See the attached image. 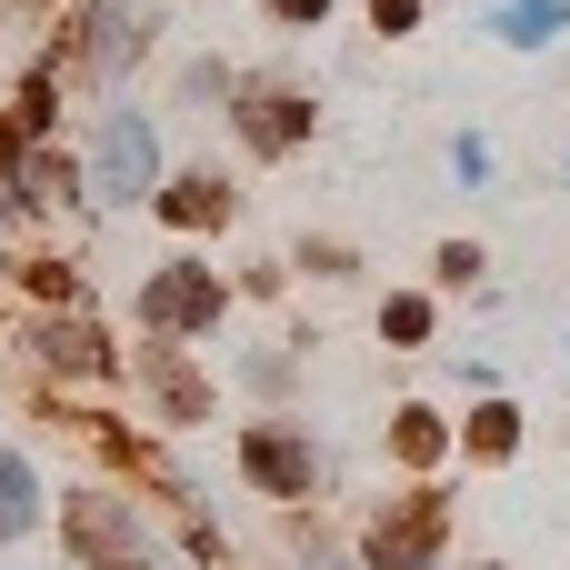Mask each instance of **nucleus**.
Returning a JSON list of instances; mask_svg holds the SVG:
<instances>
[{
	"mask_svg": "<svg viewBox=\"0 0 570 570\" xmlns=\"http://www.w3.org/2000/svg\"><path fill=\"white\" fill-rule=\"evenodd\" d=\"M70 541L90 561H110V570H150V531H130L110 501H70Z\"/></svg>",
	"mask_w": 570,
	"mask_h": 570,
	"instance_id": "1",
	"label": "nucleus"
},
{
	"mask_svg": "<svg viewBox=\"0 0 570 570\" xmlns=\"http://www.w3.org/2000/svg\"><path fill=\"white\" fill-rule=\"evenodd\" d=\"M431 551H441V501H401L381 521V541H371L381 570H431Z\"/></svg>",
	"mask_w": 570,
	"mask_h": 570,
	"instance_id": "2",
	"label": "nucleus"
},
{
	"mask_svg": "<svg viewBox=\"0 0 570 570\" xmlns=\"http://www.w3.org/2000/svg\"><path fill=\"white\" fill-rule=\"evenodd\" d=\"M140 180H150V130H140V120H110V150H100V190H110V200H130Z\"/></svg>",
	"mask_w": 570,
	"mask_h": 570,
	"instance_id": "3",
	"label": "nucleus"
},
{
	"mask_svg": "<svg viewBox=\"0 0 570 570\" xmlns=\"http://www.w3.org/2000/svg\"><path fill=\"white\" fill-rule=\"evenodd\" d=\"M250 481H271V491H311V451H301L291 431H250Z\"/></svg>",
	"mask_w": 570,
	"mask_h": 570,
	"instance_id": "4",
	"label": "nucleus"
},
{
	"mask_svg": "<svg viewBox=\"0 0 570 570\" xmlns=\"http://www.w3.org/2000/svg\"><path fill=\"white\" fill-rule=\"evenodd\" d=\"M210 311H220V291H210L200 271H170V281L150 291V321H180V331H190V321H210Z\"/></svg>",
	"mask_w": 570,
	"mask_h": 570,
	"instance_id": "5",
	"label": "nucleus"
},
{
	"mask_svg": "<svg viewBox=\"0 0 570 570\" xmlns=\"http://www.w3.org/2000/svg\"><path fill=\"white\" fill-rule=\"evenodd\" d=\"M20 521H30V471H20V461L0 451V541H10Z\"/></svg>",
	"mask_w": 570,
	"mask_h": 570,
	"instance_id": "6",
	"label": "nucleus"
},
{
	"mask_svg": "<svg viewBox=\"0 0 570 570\" xmlns=\"http://www.w3.org/2000/svg\"><path fill=\"white\" fill-rule=\"evenodd\" d=\"M291 130H301V100H250V140H271V150H281Z\"/></svg>",
	"mask_w": 570,
	"mask_h": 570,
	"instance_id": "7",
	"label": "nucleus"
},
{
	"mask_svg": "<svg viewBox=\"0 0 570 570\" xmlns=\"http://www.w3.org/2000/svg\"><path fill=\"white\" fill-rule=\"evenodd\" d=\"M371 10H381V30H401V20H411L421 0H371Z\"/></svg>",
	"mask_w": 570,
	"mask_h": 570,
	"instance_id": "8",
	"label": "nucleus"
},
{
	"mask_svg": "<svg viewBox=\"0 0 570 570\" xmlns=\"http://www.w3.org/2000/svg\"><path fill=\"white\" fill-rule=\"evenodd\" d=\"M281 20H321V0H281Z\"/></svg>",
	"mask_w": 570,
	"mask_h": 570,
	"instance_id": "9",
	"label": "nucleus"
}]
</instances>
